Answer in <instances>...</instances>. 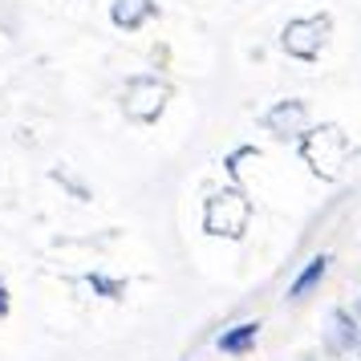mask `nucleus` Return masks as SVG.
Masks as SVG:
<instances>
[{
	"label": "nucleus",
	"mask_w": 361,
	"mask_h": 361,
	"mask_svg": "<svg viewBox=\"0 0 361 361\" xmlns=\"http://www.w3.org/2000/svg\"><path fill=\"white\" fill-rule=\"evenodd\" d=\"M268 126L280 138H293L296 130H305V102H280L276 110L268 114Z\"/></svg>",
	"instance_id": "39448f33"
},
{
	"label": "nucleus",
	"mask_w": 361,
	"mask_h": 361,
	"mask_svg": "<svg viewBox=\"0 0 361 361\" xmlns=\"http://www.w3.org/2000/svg\"><path fill=\"white\" fill-rule=\"evenodd\" d=\"M244 224H247V199L244 191H219V195L207 199V207H203V228L212 231V235H244Z\"/></svg>",
	"instance_id": "f257e3e1"
},
{
	"label": "nucleus",
	"mask_w": 361,
	"mask_h": 361,
	"mask_svg": "<svg viewBox=\"0 0 361 361\" xmlns=\"http://www.w3.org/2000/svg\"><path fill=\"white\" fill-rule=\"evenodd\" d=\"M333 325H337V341H341V349H353L357 333H353V325H349V317H345V312H333Z\"/></svg>",
	"instance_id": "0eeeda50"
},
{
	"label": "nucleus",
	"mask_w": 361,
	"mask_h": 361,
	"mask_svg": "<svg viewBox=\"0 0 361 361\" xmlns=\"http://www.w3.org/2000/svg\"><path fill=\"white\" fill-rule=\"evenodd\" d=\"M256 337H260V321H247V325L228 329V333L219 337V349H224L228 357H247V353L256 349Z\"/></svg>",
	"instance_id": "20e7f679"
},
{
	"label": "nucleus",
	"mask_w": 361,
	"mask_h": 361,
	"mask_svg": "<svg viewBox=\"0 0 361 361\" xmlns=\"http://www.w3.org/2000/svg\"><path fill=\"white\" fill-rule=\"evenodd\" d=\"M329 29H333V20H329L325 13H321V17H309V20H293V25L280 33V45L293 53V57H300V61H312L317 53L325 49Z\"/></svg>",
	"instance_id": "f03ea898"
},
{
	"label": "nucleus",
	"mask_w": 361,
	"mask_h": 361,
	"mask_svg": "<svg viewBox=\"0 0 361 361\" xmlns=\"http://www.w3.org/2000/svg\"><path fill=\"white\" fill-rule=\"evenodd\" d=\"M325 272H329V256H312L305 268H300V276L293 280V288H288V296L293 300H300V296H309L321 280H325Z\"/></svg>",
	"instance_id": "423d86ee"
},
{
	"label": "nucleus",
	"mask_w": 361,
	"mask_h": 361,
	"mask_svg": "<svg viewBox=\"0 0 361 361\" xmlns=\"http://www.w3.org/2000/svg\"><path fill=\"white\" fill-rule=\"evenodd\" d=\"M154 13V0H114L110 4V20H114L122 33H134L142 29V20Z\"/></svg>",
	"instance_id": "7ed1b4c3"
},
{
	"label": "nucleus",
	"mask_w": 361,
	"mask_h": 361,
	"mask_svg": "<svg viewBox=\"0 0 361 361\" xmlns=\"http://www.w3.org/2000/svg\"><path fill=\"white\" fill-rule=\"evenodd\" d=\"M357 317H361V300H357Z\"/></svg>",
	"instance_id": "6e6552de"
}]
</instances>
